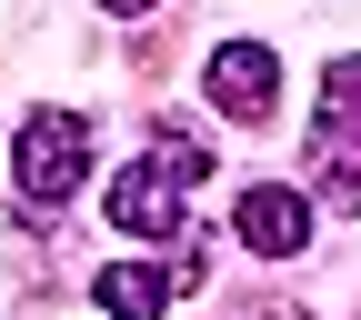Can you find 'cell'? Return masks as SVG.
<instances>
[{
  "label": "cell",
  "instance_id": "1",
  "mask_svg": "<svg viewBox=\"0 0 361 320\" xmlns=\"http://www.w3.org/2000/svg\"><path fill=\"white\" fill-rule=\"evenodd\" d=\"M201 170H211V151L180 141V130H161L151 160H130V170L111 180V231H130V241H191V231H180V210H191Z\"/></svg>",
  "mask_w": 361,
  "mask_h": 320
},
{
  "label": "cell",
  "instance_id": "8",
  "mask_svg": "<svg viewBox=\"0 0 361 320\" xmlns=\"http://www.w3.org/2000/svg\"><path fill=\"white\" fill-rule=\"evenodd\" d=\"M101 11H121V20H130V11H151V0H101Z\"/></svg>",
  "mask_w": 361,
  "mask_h": 320
},
{
  "label": "cell",
  "instance_id": "2",
  "mask_svg": "<svg viewBox=\"0 0 361 320\" xmlns=\"http://www.w3.org/2000/svg\"><path fill=\"white\" fill-rule=\"evenodd\" d=\"M11 180L30 210H61L80 180H90V120L80 110H30L20 141H11Z\"/></svg>",
  "mask_w": 361,
  "mask_h": 320
},
{
  "label": "cell",
  "instance_id": "7",
  "mask_svg": "<svg viewBox=\"0 0 361 320\" xmlns=\"http://www.w3.org/2000/svg\"><path fill=\"white\" fill-rule=\"evenodd\" d=\"M241 320H311V310H291V300H261V310H241Z\"/></svg>",
  "mask_w": 361,
  "mask_h": 320
},
{
  "label": "cell",
  "instance_id": "6",
  "mask_svg": "<svg viewBox=\"0 0 361 320\" xmlns=\"http://www.w3.org/2000/svg\"><path fill=\"white\" fill-rule=\"evenodd\" d=\"M90 290H101V310H111V320H161L180 281H171V270H141V260H111Z\"/></svg>",
  "mask_w": 361,
  "mask_h": 320
},
{
  "label": "cell",
  "instance_id": "4",
  "mask_svg": "<svg viewBox=\"0 0 361 320\" xmlns=\"http://www.w3.org/2000/svg\"><path fill=\"white\" fill-rule=\"evenodd\" d=\"M271 101H281V60L261 40H221L211 51V110L221 120H271Z\"/></svg>",
  "mask_w": 361,
  "mask_h": 320
},
{
  "label": "cell",
  "instance_id": "5",
  "mask_svg": "<svg viewBox=\"0 0 361 320\" xmlns=\"http://www.w3.org/2000/svg\"><path fill=\"white\" fill-rule=\"evenodd\" d=\"M231 231H241L261 260H301V250H311V200H301V191H281V180H261V191H241Z\"/></svg>",
  "mask_w": 361,
  "mask_h": 320
},
{
  "label": "cell",
  "instance_id": "3",
  "mask_svg": "<svg viewBox=\"0 0 361 320\" xmlns=\"http://www.w3.org/2000/svg\"><path fill=\"white\" fill-rule=\"evenodd\" d=\"M311 160H322V191H331V210H361V51H351V60H331V80H322Z\"/></svg>",
  "mask_w": 361,
  "mask_h": 320
}]
</instances>
